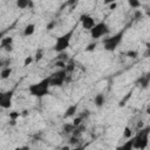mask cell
Returning <instances> with one entry per match:
<instances>
[{"instance_id":"obj_1","label":"cell","mask_w":150,"mask_h":150,"mask_svg":"<svg viewBox=\"0 0 150 150\" xmlns=\"http://www.w3.org/2000/svg\"><path fill=\"white\" fill-rule=\"evenodd\" d=\"M49 88H50V83H49V76H48L36 83L30 84L28 87V91L32 96L40 98V97H43L49 94Z\"/></svg>"},{"instance_id":"obj_3","label":"cell","mask_w":150,"mask_h":150,"mask_svg":"<svg viewBox=\"0 0 150 150\" xmlns=\"http://www.w3.org/2000/svg\"><path fill=\"white\" fill-rule=\"evenodd\" d=\"M74 32H75V26H74L70 30H68V32H66L64 34H62L61 36H59V38L56 39V42H55L53 49H54L56 53L64 52V50L69 47V45H70V40H71L73 35H74Z\"/></svg>"},{"instance_id":"obj_8","label":"cell","mask_w":150,"mask_h":150,"mask_svg":"<svg viewBox=\"0 0 150 150\" xmlns=\"http://www.w3.org/2000/svg\"><path fill=\"white\" fill-rule=\"evenodd\" d=\"M80 22L82 25V28L87 29V30H90L96 23H95V20L93 16H90L89 14H81L80 16Z\"/></svg>"},{"instance_id":"obj_34","label":"cell","mask_w":150,"mask_h":150,"mask_svg":"<svg viewBox=\"0 0 150 150\" xmlns=\"http://www.w3.org/2000/svg\"><path fill=\"white\" fill-rule=\"evenodd\" d=\"M32 61H33V57H32V56H27V57L25 59V62H23V66L26 67V66H28V64H30V63H32Z\"/></svg>"},{"instance_id":"obj_36","label":"cell","mask_w":150,"mask_h":150,"mask_svg":"<svg viewBox=\"0 0 150 150\" xmlns=\"http://www.w3.org/2000/svg\"><path fill=\"white\" fill-rule=\"evenodd\" d=\"M108 6H109V9H110V11H114V9L116 8V6H117V5H116L115 2H112V4H110V5H108Z\"/></svg>"},{"instance_id":"obj_32","label":"cell","mask_w":150,"mask_h":150,"mask_svg":"<svg viewBox=\"0 0 150 150\" xmlns=\"http://www.w3.org/2000/svg\"><path fill=\"white\" fill-rule=\"evenodd\" d=\"M55 26H56V21H55V20H52L50 22H48V23H47L46 28H47V30H52Z\"/></svg>"},{"instance_id":"obj_7","label":"cell","mask_w":150,"mask_h":150,"mask_svg":"<svg viewBox=\"0 0 150 150\" xmlns=\"http://www.w3.org/2000/svg\"><path fill=\"white\" fill-rule=\"evenodd\" d=\"M13 94H14L13 90H8V91L2 93V94L0 95V105H1L4 109H8V108H11V105H12Z\"/></svg>"},{"instance_id":"obj_33","label":"cell","mask_w":150,"mask_h":150,"mask_svg":"<svg viewBox=\"0 0 150 150\" xmlns=\"http://www.w3.org/2000/svg\"><path fill=\"white\" fill-rule=\"evenodd\" d=\"M95 48H96V42H91V43H89V45L86 47V50H87V52H93Z\"/></svg>"},{"instance_id":"obj_12","label":"cell","mask_w":150,"mask_h":150,"mask_svg":"<svg viewBox=\"0 0 150 150\" xmlns=\"http://www.w3.org/2000/svg\"><path fill=\"white\" fill-rule=\"evenodd\" d=\"M76 111H77V104H71V105H69V107L66 109L64 114H63V118L71 117L73 115H75Z\"/></svg>"},{"instance_id":"obj_26","label":"cell","mask_w":150,"mask_h":150,"mask_svg":"<svg viewBox=\"0 0 150 150\" xmlns=\"http://www.w3.org/2000/svg\"><path fill=\"white\" fill-rule=\"evenodd\" d=\"M66 61H62V60H56V62H55V66L56 67H59L60 69H63V68H66Z\"/></svg>"},{"instance_id":"obj_9","label":"cell","mask_w":150,"mask_h":150,"mask_svg":"<svg viewBox=\"0 0 150 150\" xmlns=\"http://www.w3.org/2000/svg\"><path fill=\"white\" fill-rule=\"evenodd\" d=\"M0 46L4 50H6L7 53H11L13 50V38H11V36L2 38L1 42H0Z\"/></svg>"},{"instance_id":"obj_31","label":"cell","mask_w":150,"mask_h":150,"mask_svg":"<svg viewBox=\"0 0 150 150\" xmlns=\"http://www.w3.org/2000/svg\"><path fill=\"white\" fill-rule=\"evenodd\" d=\"M134 18H135L136 20H139V19H142V18H143V13H142L139 9H136V11H135V13H134Z\"/></svg>"},{"instance_id":"obj_23","label":"cell","mask_w":150,"mask_h":150,"mask_svg":"<svg viewBox=\"0 0 150 150\" xmlns=\"http://www.w3.org/2000/svg\"><path fill=\"white\" fill-rule=\"evenodd\" d=\"M79 142H80V137H77V136L71 135V137L69 138V144L70 145H76Z\"/></svg>"},{"instance_id":"obj_25","label":"cell","mask_w":150,"mask_h":150,"mask_svg":"<svg viewBox=\"0 0 150 150\" xmlns=\"http://www.w3.org/2000/svg\"><path fill=\"white\" fill-rule=\"evenodd\" d=\"M20 116H21V112H19V111H15V110H13V111H11V112H9V118H13V120H18Z\"/></svg>"},{"instance_id":"obj_15","label":"cell","mask_w":150,"mask_h":150,"mask_svg":"<svg viewBox=\"0 0 150 150\" xmlns=\"http://www.w3.org/2000/svg\"><path fill=\"white\" fill-rule=\"evenodd\" d=\"M134 141H135V138L132 136L131 138H129V141H127L124 144L118 146V149H123V150H131V149H134Z\"/></svg>"},{"instance_id":"obj_16","label":"cell","mask_w":150,"mask_h":150,"mask_svg":"<svg viewBox=\"0 0 150 150\" xmlns=\"http://www.w3.org/2000/svg\"><path fill=\"white\" fill-rule=\"evenodd\" d=\"M34 30H35V25L34 23H28L23 29V35L25 36H30V35H33Z\"/></svg>"},{"instance_id":"obj_17","label":"cell","mask_w":150,"mask_h":150,"mask_svg":"<svg viewBox=\"0 0 150 150\" xmlns=\"http://www.w3.org/2000/svg\"><path fill=\"white\" fill-rule=\"evenodd\" d=\"M11 74H12V68H11V67H5V68L1 69L0 77H1L2 80H6V79H8V77L11 76Z\"/></svg>"},{"instance_id":"obj_11","label":"cell","mask_w":150,"mask_h":150,"mask_svg":"<svg viewBox=\"0 0 150 150\" xmlns=\"http://www.w3.org/2000/svg\"><path fill=\"white\" fill-rule=\"evenodd\" d=\"M16 7L20 9H25V8H33L34 4L33 0H16Z\"/></svg>"},{"instance_id":"obj_19","label":"cell","mask_w":150,"mask_h":150,"mask_svg":"<svg viewBox=\"0 0 150 150\" xmlns=\"http://www.w3.org/2000/svg\"><path fill=\"white\" fill-rule=\"evenodd\" d=\"M128 5L134 8V9H137L141 7V1L139 0H128Z\"/></svg>"},{"instance_id":"obj_4","label":"cell","mask_w":150,"mask_h":150,"mask_svg":"<svg viewBox=\"0 0 150 150\" xmlns=\"http://www.w3.org/2000/svg\"><path fill=\"white\" fill-rule=\"evenodd\" d=\"M123 34H124V32L122 30V32H118L117 34H115V35H112V36H109V38L103 39L102 43H103L104 49L108 50V52H114V50L120 46V43L122 42Z\"/></svg>"},{"instance_id":"obj_5","label":"cell","mask_w":150,"mask_h":150,"mask_svg":"<svg viewBox=\"0 0 150 150\" xmlns=\"http://www.w3.org/2000/svg\"><path fill=\"white\" fill-rule=\"evenodd\" d=\"M109 33V26L104 22V21H101L98 23H96L91 29H90V36L91 39L94 40H97L104 35H107Z\"/></svg>"},{"instance_id":"obj_21","label":"cell","mask_w":150,"mask_h":150,"mask_svg":"<svg viewBox=\"0 0 150 150\" xmlns=\"http://www.w3.org/2000/svg\"><path fill=\"white\" fill-rule=\"evenodd\" d=\"M68 54L66 53V50L64 52H60L59 53V55L56 56V60H62V61H68Z\"/></svg>"},{"instance_id":"obj_18","label":"cell","mask_w":150,"mask_h":150,"mask_svg":"<svg viewBox=\"0 0 150 150\" xmlns=\"http://www.w3.org/2000/svg\"><path fill=\"white\" fill-rule=\"evenodd\" d=\"M64 69H66L67 74H71L75 70V62H74V60H69L68 63L66 64V68Z\"/></svg>"},{"instance_id":"obj_35","label":"cell","mask_w":150,"mask_h":150,"mask_svg":"<svg viewBox=\"0 0 150 150\" xmlns=\"http://www.w3.org/2000/svg\"><path fill=\"white\" fill-rule=\"evenodd\" d=\"M9 125H11V127H15V125H16V120L9 118Z\"/></svg>"},{"instance_id":"obj_10","label":"cell","mask_w":150,"mask_h":150,"mask_svg":"<svg viewBox=\"0 0 150 150\" xmlns=\"http://www.w3.org/2000/svg\"><path fill=\"white\" fill-rule=\"evenodd\" d=\"M105 103V96L102 94V93H98L95 95L94 97V104L97 107V108H102Z\"/></svg>"},{"instance_id":"obj_38","label":"cell","mask_w":150,"mask_h":150,"mask_svg":"<svg viewBox=\"0 0 150 150\" xmlns=\"http://www.w3.org/2000/svg\"><path fill=\"white\" fill-rule=\"evenodd\" d=\"M74 4H76V0H69V1L67 2V5H69V6H70V5H74Z\"/></svg>"},{"instance_id":"obj_6","label":"cell","mask_w":150,"mask_h":150,"mask_svg":"<svg viewBox=\"0 0 150 150\" xmlns=\"http://www.w3.org/2000/svg\"><path fill=\"white\" fill-rule=\"evenodd\" d=\"M66 77H67V71H66L64 68L53 73L49 76L50 87H61V86H63V83L66 82Z\"/></svg>"},{"instance_id":"obj_30","label":"cell","mask_w":150,"mask_h":150,"mask_svg":"<svg viewBox=\"0 0 150 150\" xmlns=\"http://www.w3.org/2000/svg\"><path fill=\"white\" fill-rule=\"evenodd\" d=\"M9 64H11V59H6V60H1V61H0V66H1L2 68L9 67Z\"/></svg>"},{"instance_id":"obj_39","label":"cell","mask_w":150,"mask_h":150,"mask_svg":"<svg viewBox=\"0 0 150 150\" xmlns=\"http://www.w3.org/2000/svg\"><path fill=\"white\" fill-rule=\"evenodd\" d=\"M137 128H138V129H139V128H143V123H142V122H138V123H137Z\"/></svg>"},{"instance_id":"obj_29","label":"cell","mask_w":150,"mask_h":150,"mask_svg":"<svg viewBox=\"0 0 150 150\" xmlns=\"http://www.w3.org/2000/svg\"><path fill=\"white\" fill-rule=\"evenodd\" d=\"M144 57H149L150 56V42H146L145 43V52L143 54Z\"/></svg>"},{"instance_id":"obj_20","label":"cell","mask_w":150,"mask_h":150,"mask_svg":"<svg viewBox=\"0 0 150 150\" xmlns=\"http://www.w3.org/2000/svg\"><path fill=\"white\" fill-rule=\"evenodd\" d=\"M132 134H134V132H132V130H131L129 127H125V128H124V131H123V137H124V138H128V139L131 138V137H132Z\"/></svg>"},{"instance_id":"obj_2","label":"cell","mask_w":150,"mask_h":150,"mask_svg":"<svg viewBox=\"0 0 150 150\" xmlns=\"http://www.w3.org/2000/svg\"><path fill=\"white\" fill-rule=\"evenodd\" d=\"M149 134H150V127L141 128V130L134 136V149L142 150L145 149L149 145Z\"/></svg>"},{"instance_id":"obj_37","label":"cell","mask_w":150,"mask_h":150,"mask_svg":"<svg viewBox=\"0 0 150 150\" xmlns=\"http://www.w3.org/2000/svg\"><path fill=\"white\" fill-rule=\"evenodd\" d=\"M112 2H115V0H103V4L104 5H110Z\"/></svg>"},{"instance_id":"obj_41","label":"cell","mask_w":150,"mask_h":150,"mask_svg":"<svg viewBox=\"0 0 150 150\" xmlns=\"http://www.w3.org/2000/svg\"><path fill=\"white\" fill-rule=\"evenodd\" d=\"M146 15L150 16V9H146Z\"/></svg>"},{"instance_id":"obj_42","label":"cell","mask_w":150,"mask_h":150,"mask_svg":"<svg viewBox=\"0 0 150 150\" xmlns=\"http://www.w3.org/2000/svg\"><path fill=\"white\" fill-rule=\"evenodd\" d=\"M146 112H148V114H150V108H148V110H146Z\"/></svg>"},{"instance_id":"obj_22","label":"cell","mask_w":150,"mask_h":150,"mask_svg":"<svg viewBox=\"0 0 150 150\" xmlns=\"http://www.w3.org/2000/svg\"><path fill=\"white\" fill-rule=\"evenodd\" d=\"M125 55H127L128 57H131V59H136V57L138 56V52H137V50H128V52L125 53Z\"/></svg>"},{"instance_id":"obj_40","label":"cell","mask_w":150,"mask_h":150,"mask_svg":"<svg viewBox=\"0 0 150 150\" xmlns=\"http://www.w3.org/2000/svg\"><path fill=\"white\" fill-rule=\"evenodd\" d=\"M21 115H22V116H27V115H28V111H27V110H23Z\"/></svg>"},{"instance_id":"obj_28","label":"cell","mask_w":150,"mask_h":150,"mask_svg":"<svg viewBox=\"0 0 150 150\" xmlns=\"http://www.w3.org/2000/svg\"><path fill=\"white\" fill-rule=\"evenodd\" d=\"M89 115H90V111H89L88 109H83V110H82V112H80V116H81L83 120L88 118V117H89Z\"/></svg>"},{"instance_id":"obj_14","label":"cell","mask_w":150,"mask_h":150,"mask_svg":"<svg viewBox=\"0 0 150 150\" xmlns=\"http://www.w3.org/2000/svg\"><path fill=\"white\" fill-rule=\"evenodd\" d=\"M74 129H75V125H74L73 123H64V124L62 125V132L66 134V135L73 134Z\"/></svg>"},{"instance_id":"obj_24","label":"cell","mask_w":150,"mask_h":150,"mask_svg":"<svg viewBox=\"0 0 150 150\" xmlns=\"http://www.w3.org/2000/svg\"><path fill=\"white\" fill-rule=\"evenodd\" d=\"M42 56H43V50H42V49H38L36 53H35V57H34V60L38 62V61H40V60L42 59Z\"/></svg>"},{"instance_id":"obj_13","label":"cell","mask_w":150,"mask_h":150,"mask_svg":"<svg viewBox=\"0 0 150 150\" xmlns=\"http://www.w3.org/2000/svg\"><path fill=\"white\" fill-rule=\"evenodd\" d=\"M138 82L141 83V87H142L143 89L148 88V87H149V84H150V74L143 75V76H142V77L138 80Z\"/></svg>"},{"instance_id":"obj_27","label":"cell","mask_w":150,"mask_h":150,"mask_svg":"<svg viewBox=\"0 0 150 150\" xmlns=\"http://www.w3.org/2000/svg\"><path fill=\"white\" fill-rule=\"evenodd\" d=\"M82 122H83V118L79 115L77 117H75L74 118V121H73V124L75 125V127H77V125H80V124H82Z\"/></svg>"}]
</instances>
